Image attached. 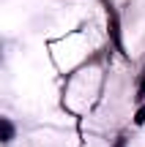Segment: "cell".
<instances>
[{"instance_id":"cell-1","label":"cell","mask_w":145,"mask_h":147,"mask_svg":"<svg viewBox=\"0 0 145 147\" xmlns=\"http://www.w3.org/2000/svg\"><path fill=\"white\" fill-rule=\"evenodd\" d=\"M11 136H14V125H11L8 117H3V142H8Z\"/></svg>"},{"instance_id":"cell-2","label":"cell","mask_w":145,"mask_h":147,"mask_svg":"<svg viewBox=\"0 0 145 147\" xmlns=\"http://www.w3.org/2000/svg\"><path fill=\"white\" fill-rule=\"evenodd\" d=\"M134 120H137V123H145V106H140V112H137Z\"/></svg>"},{"instance_id":"cell-3","label":"cell","mask_w":145,"mask_h":147,"mask_svg":"<svg viewBox=\"0 0 145 147\" xmlns=\"http://www.w3.org/2000/svg\"><path fill=\"white\" fill-rule=\"evenodd\" d=\"M140 98H145V74H142V79H140Z\"/></svg>"}]
</instances>
